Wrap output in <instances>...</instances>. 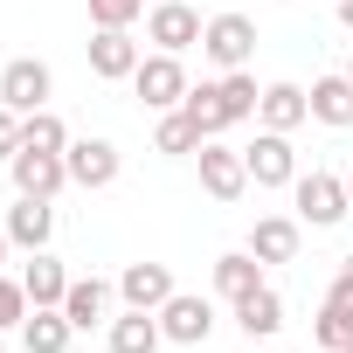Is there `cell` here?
Instances as JSON below:
<instances>
[{
    "instance_id": "83f0119b",
    "label": "cell",
    "mask_w": 353,
    "mask_h": 353,
    "mask_svg": "<svg viewBox=\"0 0 353 353\" xmlns=\"http://www.w3.org/2000/svg\"><path fill=\"white\" fill-rule=\"evenodd\" d=\"M145 14V0H90V28H132Z\"/></svg>"
},
{
    "instance_id": "d590c367",
    "label": "cell",
    "mask_w": 353,
    "mask_h": 353,
    "mask_svg": "<svg viewBox=\"0 0 353 353\" xmlns=\"http://www.w3.org/2000/svg\"><path fill=\"white\" fill-rule=\"evenodd\" d=\"M346 77H353V56H346Z\"/></svg>"
},
{
    "instance_id": "f1b7e54d",
    "label": "cell",
    "mask_w": 353,
    "mask_h": 353,
    "mask_svg": "<svg viewBox=\"0 0 353 353\" xmlns=\"http://www.w3.org/2000/svg\"><path fill=\"white\" fill-rule=\"evenodd\" d=\"M35 305H28V291H21V277H0V332H14L21 319H28Z\"/></svg>"
},
{
    "instance_id": "d6a6232c",
    "label": "cell",
    "mask_w": 353,
    "mask_h": 353,
    "mask_svg": "<svg viewBox=\"0 0 353 353\" xmlns=\"http://www.w3.org/2000/svg\"><path fill=\"white\" fill-rule=\"evenodd\" d=\"M339 277H353V256H346V263H339Z\"/></svg>"
},
{
    "instance_id": "5bb4252c",
    "label": "cell",
    "mask_w": 353,
    "mask_h": 353,
    "mask_svg": "<svg viewBox=\"0 0 353 353\" xmlns=\"http://www.w3.org/2000/svg\"><path fill=\"white\" fill-rule=\"evenodd\" d=\"M173 291H181V284H173L166 263H125V277H118V298H125L132 312H159Z\"/></svg>"
},
{
    "instance_id": "836d02e7",
    "label": "cell",
    "mask_w": 353,
    "mask_h": 353,
    "mask_svg": "<svg viewBox=\"0 0 353 353\" xmlns=\"http://www.w3.org/2000/svg\"><path fill=\"white\" fill-rule=\"evenodd\" d=\"M346 194H353V166H346Z\"/></svg>"
},
{
    "instance_id": "1f68e13d",
    "label": "cell",
    "mask_w": 353,
    "mask_h": 353,
    "mask_svg": "<svg viewBox=\"0 0 353 353\" xmlns=\"http://www.w3.org/2000/svg\"><path fill=\"white\" fill-rule=\"evenodd\" d=\"M8 250H14V236H8V229H0V263H8Z\"/></svg>"
},
{
    "instance_id": "277c9868",
    "label": "cell",
    "mask_w": 353,
    "mask_h": 353,
    "mask_svg": "<svg viewBox=\"0 0 353 353\" xmlns=\"http://www.w3.org/2000/svg\"><path fill=\"white\" fill-rule=\"evenodd\" d=\"M132 90H139L145 111H181V97H188V70H181V56L152 49V56L132 70Z\"/></svg>"
},
{
    "instance_id": "d6986e66",
    "label": "cell",
    "mask_w": 353,
    "mask_h": 353,
    "mask_svg": "<svg viewBox=\"0 0 353 353\" xmlns=\"http://www.w3.org/2000/svg\"><path fill=\"white\" fill-rule=\"evenodd\" d=\"M21 291H28V305H63V291H70V270H63L49 250H35V256L21 263Z\"/></svg>"
},
{
    "instance_id": "5b68a950",
    "label": "cell",
    "mask_w": 353,
    "mask_h": 353,
    "mask_svg": "<svg viewBox=\"0 0 353 353\" xmlns=\"http://www.w3.org/2000/svg\"><path fill=\"white\" fill-rule=\"evenodd\" d=\"M243 166H250V181L256 188H291L298 181V152H291V132H256L250 145H243Z\"/></svg>"
},
{
    "instance_id": "7c38bea8",
    "label": "cell",
    "mask_w": 353,
    "mask_h": 353,
    "mask_svg": "<svg viewBox=\"0 0 353 353\" xmlns=\"http://www.w3.org/2000/svg\"><path fill=\"white\" fill-rule=\"evenodd\" d=\"M298 243H305V222H298V215H256L243 250H250L256 263H298Z\"/></svg>"
},
{
    "instance_id": "ac0fdd59",
    "label": "cell",
    "mask_w": 353,
    "mask_h": 353,
    "mask_svg": "<svg viewBox=\"0 0 353 353\" xmlns=\"http://www.w3.org/2000/svg\"><path fill=\"white\" fill-rule=\"evenodd\" d=\"M305 97H312V118H319V125H332V132L353 125V77H346V70H339V77H319Z\"/></svg>"
},
{
    "instance_id": "4dcf8cb0",
    "label": "cell",
    "mask_w": 353,
    "mask_h": 353,
    "mask_svg": "<svg viewBox=\"0 0 353 353\" xmlns=\"http://www.w3.org/2000/svg\"><path fill=\"white\" fill-rule=\"evenodd\" d=\"M339 28H346V35H353V0H339Z\"/></svg>"
},
{
    "instance_id": "d4e9b609",
    "label": "cell",
    "mask_w": 353,
    "mask_h": 353,
    "mask_svg": "<svg viewBox=\"0 0 353 353\" xmlns=\"http://www.w3.org/2000/svg\"><path fill=\"white\" fill-rule=\"evenodd\" d=\"M256 104H263V90H256V77H250V70H222V111H229V125H243V118H256Z\"/></svg>"
},
{
    "instance_id": "e0dca14e",
    "label": "cell",
    "mask_w": 353,
    "mask_h": 353,
    "mask_svg": "<svg viewBox=\"0 0 353 353\" xmlns=\"http://www.w3.org/2000/svg\"><path fill=\"white\" fill-rule=\"evenodd\" d=\"M70 339H77V325L63 319V305H35L21 319V346L28 353H70Z\"/></svg>"
},
{
    "instance_id": "8fae6325",
    "label": "cell",
    "mask_w": 353,
    "mask_h": 353,
    "mask_svg": "<svg viewBox=\"0 0 353 353\" xmlns=\"http://www.w3.org/2000/svg\"><path fill=\"white\" fill-rule=\"evenodd\" d=\"M139 63H145V49L132 42V28H97V35H90V77H104V83H132Z\"/></svg>"
},
{
    "instance_id": "cb8c5ba5",
    "label": "cell",
    "mask_w": 353,
    "mask_h": 353,
    "mask_svg": "<svg viewBox=\"0 0 353 353\" xmlns=\"http://www.w3.org/2000/svg\"><path fill=\"white\" fill-rule=\"evenodd\" d=\"M181 111H188V118H194L208 139H222V132H229V111H222V77H215V83H188Z\"/></svg>"
},
{
    "instance_id": "9a60e30c",
    "label": "cell",
    "mask_w": 353,
    "mask_h": 353,
    "mask_svg": "<svg viewBox=\"0 0 353 353\" xmlns=\"http://www.w3.org/2000/svg\"><path fill=\"white\" fill-rule=\"evenodd\" d=\"M256 118L270 125V132H298L305 118H312V97H305V83H263V104H256Z\"/></svg>"
},
{
    "instance_id": "3957f363",
    "label": "cell",
    "mask_w": 353,
    "mask_h": 353,
    "mask_svg": "<svg viewBox=\"0 0 353 353\" xmlns=\"http://www.w3.org/2000/svg\"><path fill=\"white\" fill-rule=\"evenodd\" d=\"M49 97H56V70L42 63V56H14L8 70H0V104L8 111H49Z\"/></svg>"
},
{
    "instance_id": "4fadbf2b",
    "label": "cell",
    "mask_w": 353,
    "mask_h": 353,
    "mask_svg": "<svg viewBox=\"0 0 353 353\" xmlns=\"http://www.w3.org/2000/svg\"><path fill=\"white\" fill-rule=\"evenodd\" d=\"M0 229H8L14 236V250H49L56 243V208L49 201H35V194H14V208H8V222H0Z\"/></svg>"
},
{
    "instance_id": "7a4b0ae2",
    "label": "cell",
    "mask_w": 353,
    "mask_h": 353,
    "mask_svg": "<svg viewBox=\"0 0 353 353\" xmlns=\"http://www.w3.org/2000/svg\"><path fill=\"white\" fill-rule=\"evenodd\" d=\"M201 56L215 63V70H250V56H256V21L250 14H208V28H201Z\"/></svg>"
},
{
    "instance_id": "44dd1931",
    "label": "cell",
    "mask_w": 353,
    "mask_h": 353,
    "mask_svg": "<svg viewBox=\"0 0 353 353\" xmlns=\"http://www.w3.org/2000/svg\"><path fill=\"white\" fill-rule=\"evenodd\" d=\"M236 325H243L250 339H277V332H284V298H277L270 284H263V291H250V298L236 305Z\"/></svg>"
},
{
    "instance_id": "74e56055",
    "label": "cell",
    "mask_w": 353,
    "mask_h": 353,
    "mask_svg": "<svg viewBox=\"0 0 353 353\" xmlns=\"http://www.w3.org/2000/svg\"><path fill=\"white\" fill-rule=\"evenodd\" d=\"M319 353H325V346H319Z\"/></svg>"
},
{
    "instance_id": "7402d4cb",
    "label": "cell",
    "mask_w": 353,
    "mask_h": 353,
    "mask_svg": "<svg viewBox=\"0 0 353 353\" xmlns=\"http://www.w3.org/2000/svg\"><path fill=\"white\" fill-rule=\"evenodd\" d=\"M159 312H132L125 305V319H111V353H159Z\"/></svg>"
},
{
    "instance_id": "603a6c76",
    "label": "cell",
    "mask_w": 353,
    "mask_h": 353,
    "mask_svg": "<svg viewBox=\"0 0 353 353\" xmlns=\"http://www.w3.org/2000/svg\"><path fill=\"white\" fill-rule=\"evenodd\" d=\"M152 145H159L166 159H194V152L208 145V132H201L188 111H159V132H152Z\"/></svg>"
},
{
    "instance_id": "4316f807",
    "label": "cell",
    "mask_w": 353,
    "mask_h": 353,
    "mask_svg": "<svg viewBox=\"0 0 353 353\" xmlns=\"http://www.w3.org/2000/svg\"><path fill=\"white\" fill-rule=\"evenodd\" d=\"M312 339H319L325 353H339V346L353 339V312H346L339 298H325V305H319V319H312Z\"/></svg>"
},
{
    "instance_id": "8992f818",
    "label": "cell",
    "mask_w": 353,
    "mask_h": 353,
    "mask_svg": "<svg viewBox=\"0 0 353 353\" xmlns=\"http://www.w3.org/2000/svg\"><path fill=\"white\" fill-rule=\"evenodd\" d=\"M201 14L188 8V0H152V14H145V42L166 49V56H181V49H201Z\"/></svg>"
},
{
    "instance_id": "8d00e7d4",
    "label": "cell",
    "mask_w": 353,
    "mask_h": 353,
    "mask_svg": "<svg viewBox=\"0 0 353 353\" xmlns=\"http://www.w3.org/2000/svg\"><path fill=\"white\" fill-rule=\"evenodd\" d=\"M0 353H8V346H0Z\"/></svg>"
},
{
    "instance_id": "6da1fadb",
    "label": "cell",
    "mask_w": 353,
    "mask_h": 353,
    "mask_svg": "<svg viewBox=\"0 0 353 353\" xmlns=\"http://www.w3.org/2000/svg\"><path fill=\"white\" fill-rule=\"evenodd\" d=\"M291 208H298V222H305V229H339V222L353 215L346 173H325V166L298 173V181H291Z\"/></svg>"
},
{
    "instance_id": "9c48e42d",
    "label": "cell",
    "mask_w": 353,
    "mask_h": 353,
    "mask_svg": "<svg viewBox=\"0 0 353 353\" xmlns=\"http://www.w3.org/2000/svg\"><path fill=\"white\" fill-rule=\"evenodd\" d=\"M63 159H70V188H83V194H104V188L118 181V166H125L111 139H70Z\"/></svg>"
},
{
    "instance_id": "ffe728a7",
    "label": "cell",
    "mask_w": 353,
    "mask_h": 353,
    "mask_svg": "<svg viewBox=\"0 0 353 353\" xmlns=\"http://www.w3.org/2000/svg\"><path fill=\"white\" fill-rule=\"evenodd\" d=\"M215 291H222L229 305H243L250 291H263V263H256L250 250H229V256H215Z\"/></svg>"
},
{
    "instance_id": "f546056e",
    "label": "cell",
    "mask_w": 353,
    "mask_h": 353,
    "mask_svg": "<svg viewBox=\"0 0 353 353\" xmlns=\"http://www.w3.org/2000/svg\"><path fill=\"white\" fill-rule=\"evenodd\" d=\"M21 152V111H8V104H0V166H8Z\"/></svg>"
},
{
    "instance_id": "e575fe53",
    "label": "cell",
    "mask_w": 353,
    "mask_h": 353,
    "mask_svg": "<svg viewBox=\"0 0 353 353\" xmlns=\"http://www.w3.org/2000/svg\"><path fill=\"white\" fill-rule=\"evenodd\" d=\"M339 353H353V339H346V346H339Z\"/></svg>"
},
{
    "instance_id": "30bf717a",
    "label": "cell",
    "mask_w": 353,
    "mask_h": 353,
    "mask_svg": "<svg viewBox=\"0 0 353 353\" xmlns=\"http://www.w3.org/2000/svg\"><path fill=\"white\" fill-rule=\"evenodd\" d=\"M194 159H201V188H208L215 201H243V194H250V166H243V145H222V139H208Z\"/></svg>"
},
{
    "instance_id": "2e32d148",
    "label": "cell",
    "mask_w": 353,
    "mask_h": 353,
    "mask_svg": "<svg viewBox=\"0 0 353 353\" xmlns=\"http://www.w3.org/2000/svg\"><path fill=\"white\" fill-rule=\"evenodd\" d=\"M104 312H111V284H104V277H70L63 319H70L77 332H90V325H104Z\"/></svg>"
},
{
    "instance_id": "52a82bcc",
    "label": "cell",
    "mask_w": 353,
    "mask_h": 353,
    "mask_svg": "<svg viewBox=\"0 0 353 353\" xmlns=\"http://www.w3.org/2000/svg\"><path fill=\"white\" fill-rule=\"evenodd\" d=\"M8 173H14V194H35V201H56L70 188V159L63 152H35V145H21L8 159Z\"/></svg>"
},
{
    "instance_id": "ba28073f",
    "label": "cell",
    "mask_w": 353,
    "mask_h": 353,
    "mask_svg": "<svg viewBox=\"0 0 353 353\" xmlns=\"http://www.w3.org/2000/svg\"><path fill=\"white\" fill-rule=\"evenodd\" d=\"M159 332H166L173 346H208V332H215V305L194 298V291H173V298L159 305Z\"/></svg>"
},
{
    "instance_id": "484cf974",
    "label": "cell",
    "mask_w": 353,
    "mask_h": 353,
    "mask_svg": "<svg viewBox=\"0 0 353 353\" xmlns=\"http://www.w3.org/2000/svg\"><path fill=\"white\" fill-rule=\"evenodd\" d=\"M21 145H35V152H70V125H63L56 111H28V118H21Z\"/></svg>"
}]
</instances>
